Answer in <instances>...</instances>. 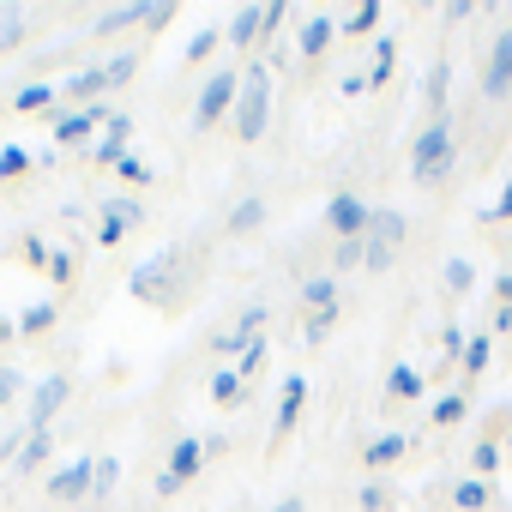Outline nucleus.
<instances>
[{"mask_svg":"<svg viewBox=\"0 0 512 512\" xmlns=\"http://www.w3.org/2000/svg\"><path fill=\"white\" fill-rule=\"evenodd\" d=\"M392 260H398V247H386V241H374V235L362 241V272H368V278L392 272Z\"/></svg>","mask_w":512,"mask_h":512,"instance_id":"33","label":"nucleus"},{"mask_svg":"<svg viewBox=\"0 0 512 512\" xmlns=\"http://www.w3.org/2000/svg\"><path fill=\"white\" fill-rule=\"evenodd\" d=\"M500 446H506V452H512V434H506V440H500Z\"/></svg>","mask_w":512,"mask_h":512,"instance_id":"60","label":"nucleus"},{"mask_svg":"<svg viewBox=\"0 0 512 512\" xmlns=\"http://www.w3.org/2000/svg\"><path fill=\"white\" fill-rule=\"evenodd\" d=\"M482 223H512V175H506V187H500V199L482 211Z\"/></svg>","mask_w":512,"mask_h":512,"instance_id":"46","label":"nucleus"},{"mask_svg":"<svg viewBox=\"0 0 512 512\" xmlns=\"http://www.w3.org/2000/svg\"><path fill=\"white\" fill-rule=\"evenodd\" d=\"M31 169V151L25 145H0V181H13V175H25Z\"/></svg>","mask_w":512,"mask_h":512,"instance_id":"45","label":"nucleus"},{"mask_svg":"<svg viewBox=\"0 0 512 512\" xmlns=\"http://www.w3.org/2000/svg\"><path fill=\"white\" fill-rule=\"evenodd\" d=\"M133 25H145V0H127V7H109V13H97L91 37H121V31H133Z\"/></svg>","mask_w":512,"mask_h":512,"instance_id":"22","label":"nucleus"},{"mask_svg":"<svg viewBox=\"0 0 512 512\" xmlns=\"http://www.w3.org/2000/svg\"><path fill=\"white\" fill-rule=\"evenodd\" d=\"M25 260H31L37 272H49V241H43V235H25Z\"/></svg>","mask_w":512,"mask_h":512,"instance_id":"50","label":"nucleus"},{"mask_svg":"<svg viewBox=\"0 0 512 512\" xmlns=\"http://www.w3.org/2000/svg\"><path fill=\"white\" fill-rule=\"evenodd\" d=\"M266 356H272V344H266V338H253V344L241 350V362H235V374H241V380H253V374H260V368H266Z\"/></svg>","mask_w":512,"mask_h":512,"instance_id":"42","label":"nucleus"},{"mask_svg":"<svg viewBox=\"0 0 512 512\" xmlns=\"http://www.w3.org/2000/svg\"><path fill=\"white\" fill-rule=\"evenodd\" d=\"M199 446H205V458H223L229 452V434H199Z\"/></svg>","mask_w":512,"mask_h":512,"instance_id":"52","label":"nucleus"},{"mask_svg":"<svg viewBox=\"0 0 512 512\" xmlns=\"http://www.w3.org/2000/svg\"><path fill=\"white\" fill-rule=\"evenodd\" d=\"M272 121V61H253L241 67V97H235V139L241 145H260Z\"/></svg>","mask_w":512,"mask_h":512,"instance_id":"1","label":"nucleus"},{"mask_svg":"<svg viewBox=\"0 0 512 512\" xmlns=\"http://www.w3.org/2000/svg\"><path fill=\"white\" fill-rule=\"evenodd\" d=\"M121 109L103 97V103H91V109H55V121H49V133H55V145H85L97 127H109Z\"/></svg>","mask_w":512,"mask_h":512,"instance_id":"4","label":"nucleus"},{"mask_svg":"<svg viewBox=\"0 0 512 512\" xmlns=\"http://www.w3.org/2000/svg\"><path fill=\"white\" fill-rule=\"evenodd\" d=\"M115 175H121V181H127V187H151V181H157V175H151V163H145V157H139V151H127V157H121V163H115Z\"/></svg>","mask_w":512,"mask_h":512,"instance_id":"39","label":"nucleus"},{"mask_svg":"<svg viewBox=\"0 0 512 512\" xmlns=\"http://www.w3.org/2000/svg\"><path fill=\"white\" fill-rule=\"evenodd\" d=\"M494 506V488L482 476H458L452 482V512H488Z\"/></svg>","mask_w":512,"mask_h":512,"instance_id":"25","label":"nucleus"},{"mask_svg":"<svg viewBox=\"0 0 512 512\" xmlns=\"http://www.w3.org/2000/svg\"><path fill=\"white\" fill-rule=\"evenodd\" d=\"M272 512H308V506H302V494H290V500H278Z\"/></svg>","mask_w":512,"mask_h":512,"instance_id":"58","label":"nucleus"},{"mask_svg":"<svg viewBox=\"0 0 512 512\" xmlns=\"http://www.w3.org/2000/svg\"><path fill=\"white\" fill-rule=\"evenodd\" d=\"M302 302H308V314H320V308H338V278H332V272H314V278L302 284Z\"/></svg>","mask_w":512,"mask_h":512,"instance_id":"29","label":"nucleus"},{"mask_svg":"<svg viewBox=\"0 0 512 512\" xmlns=\"http://www.w3.org/2000/svg\"><path fill=\"white\" fill-rule=\"evenodd\" d=\"M446 19H452V25H470V19H476V7H470V0H452Z\"/></svg>","mask_w":512,"mask_h":512,"instance_id":"54","label":"nucleus"},{"mask_svg":"<svg viewBox=\"0 0 512 512\" xmlns=\"http://www.w3.org/2000/svg\"><path fill=\"white\" fill-rule=\"evenodd\" d=\"M368 217H374V211H368L356 193H338V199L326 205V223H332V235H338V241H350V235H368Z\"/></svg>","mask_w":512,"mask_h":512,"instance_id":"11","label":"nucleus"},{"mask_svg":"<svg viewBox=\"0 0 512 512\" xmlns=\"http://www.w3.org/2000/svg\"><path fill=\"white\" fill-rule=\"evenodd\" d=\"M266 320H272V314H266L260 302H247V308L235 314V326H223V332L211 338V350H217L223 362H241V350H247L253 338H266Z\"/></svg>","mask_w":512,"mask_h":512,"instance_id":"6","label":"nucleus"},{"mask_svg":"<svg viewBox=\"0 0 512 512\" xmlns=\"http://www.w3.org/2000/svg\"><path fill=\"white\" fill-rule=\"evenodd\" d=\"M392 61H398V43H392V37H374V67H368V91L392 85Z\"/></svg>","mask_w":512,"mask_h":512,"instance_id":"31","label":"nucleus"},{"mask_svg":"<svg viewBox=\"0 0 512 512\" xmlns=\"http://www.w3.org/2000/svg\"><path fill=\"white\" fill-rule=\"evenodd\" d=\"M169 19H175L169 0H145V25H169Z\"/></svg>","mask_w":512,"mask_h":512,"instance_id":"51","label":"nucleus"},{"mask_svg":"<svg viewBox=\"0 0 512 512\" xmlns=\"http://www.w3.org/2000/svg\"><path fill=\"white\" fill-rule=\"evenodd\" d=\"M368 235H374V241H386V247H404V235H410V217H404L398 205H380V211L368 217Z\"/></svg>","mask_w":512,"mask_h":512,"instance_id":"23","label":"nucleus"},{"mask_svg":"<svg viewBox=\"0 0 512 512\" xmlns=\"http://www.w3.org/2000/svg\"><path fill=\"white\" fill-rule=\"evenodd\" d=\"M260 223H266V199H260V193H247V199H235V211L223 217V229H229V235H253V229H260Z\"/></svg>","mask_w":512,"mask_h":512,"instance_id":"26","label":"nucleus"},{"mask_svg":"<svg viewBox=\"0 0 512 512\" xmlns=\"http://www.w3.org/2000/svg\"><path fill=\"white\" fill-rule=\"evenodd\" d=\"M362 241H368V235H350V241L332 247V278H338V272H362Z\"/></svg>","mask_w":512,"mask_h":512,"instance_id":"37","label":"nucleus"},{"mask_svg":"<svg viewBox=\"0 0 512 512\" xmlns=\"http://www.w3.org/2000/svg\"><path fill=\"white\" fill-rule=\"evenodd\" d=\"M464 416H470V404H464V392H446V398L434 404V416H428V422H434V428H458Z\"/></svg>","mask_w":512,"mask_h":512,"instance_id":"35","label":"nucleus"},{"mask_svg":"<svg viewBox=\"0 0 512 512\" xmlns=\"http://www.w3.org/2000/svg\"><path fill=\"white\" fill-rule=\"evenodd\" d=\"M217 43H223V31H217V25L193 31V37H187V61H211V55H217Z\"/></svg>","mask_w":512,"mask_h":512,"instance_id":"43","label":"nucleus"},{"mask_svg":"<svg viewBox=\"0 0 512 512\" xmlns=\"http://www.w3.org/2000/svg\"><path fill=\"white\" fill-rule=\"evenodd\" d=\"M494 302H500V308H512V272H500V278H494Z\"/></svg>","mask_w":512,"mask_h":512,"instance_id":"56","label":"nucleus"},{"mask_svg":"<svg viewBox=\"0 0 512 512\" xmlns=\"http://www.w3.org/2000/svg\"><path fill=\"white\" fill-rule=\"evenodd\" d=\"M332 326H338V308H320V314H308V326H302V344H326L332 338Z\"/></svg>","mask_w":512,"mask_h":512,"instance_id":"40","label":"nucleus"},{"mask_svg":"<svg viewBox=\"0 0 512 512\" xmlns=\"http://www.w3.org/2000/svg\"><path fill=\"white\" fill-rule=\"evenodd\" d=\"M49 278L55 284H73L79 278V260H73V253H49Z\"/></svg>","mask_w":512,"mask_h":512,"instance_id":"47","label":"nucleus"},{"mask_svg":"<svg viewBox=\"0 0 512 512\" xmlns=\"http://www.w3.org/2000/svg\"><path fill=\"white\" fill-rule=\"evenodd\" d=\"M404 452H410V434L392 428V434H374V440L362 446V464H368V470H386V464H398Z\"/></svg>","mask_w":512,"mask_h":512,"instance_id":"20","label":"nucleus"},{"mask_svg":"<svg viewBox=\"0 0 512 512\" xmlns=\"http://www.w3.org/2000/svg\"><path fill=\"white\" fill-rule=\"evenodd\" d=\"M302 404H308V380L302 374H290L284 386H278V410H272V440H284L296 422H302Z\"/></svg>","mask_w":512,"mask_h":512,"instance_id":"12","label":"nucleus"},{"mask_svg":"<svg viewBox=\"0 0 512 512\" xmlns=\"http://www.w3.org/2000/svg\"><path fill=\"white\" fill-rule=\"evenodd\" d=\"M422 392H428V374L416 362H392L386 368V404H416Z\"/></svg>","mask_w":512,"mask_h":512,"instance_id":"13","label":"nucleus"},{"mask_svg":"<svg viewBox=\"0 0 512 512\" xmlns=\"http://www.w3.org/2000/svg\"><path fill=\"white\" fill-rule=\"evenodd\" d=\"M332 43H338V19H332V13H314V19L302 25V37H296L302 61H320V55H326Z\"/></svg>","mask_w":512,"mask_h":512,"instance_id":"15","label":"nucleus"},{"mask_svg":"<svg viewBox=\"0 0 512 512\" xmlns=\"http://www.w3.org/2000/svg\"><path fill=\"white\" fill-rule=\"evenodd\" d=\"M151 488H157V500H175V494H181V482H175L169 470H157V482H151Z\"/></svg>","mask_w":512,"mask_h":512,"instance_id":"53","label":"nucleus"},{"mask_svg":"<svg viewBox=\"0 0 512 512\" xmlns=\"http://www.w3.org/2000/svg\"><path fill=\"white\" fill-rule=\"evenodd\" d=\"M91 482H97V458H73V464H55L43 488H49V500L79 506V500H91Z\"/></svg>","mask_w":512,"mask_h":512,"instance_id":"7","label":"nucleus"},{"mask_svg":"<svg viewBox=\"0 0 512 512\" xmlns=\"http://www.w3.org/2000/svg\"><path fill=\"white\" fill-rule=\"evenodd\" d=\"M464 344H470V338H464V326H446V332H440V356H446V362H458V356H464Z\"/></svg>","mask_w":512,"mask_h":512,"instance_id":"49","label":"nucleus"},{"mask_svg":"<svg viewBox=\"0 0 512 512\" xmlns=\"http://www.w3.org/2000/svg\"><path fill=\"white\" fill-rule=\"evenodd\" d=\"M13 338H19V326H13L7 314H0V344H13Z\"/></svg>","mask_w":512,"mask_h":512,"instance_id":"59","label":"nucleus"},{"mask_svg":"<svg viewBox=\"0 0 512 512\" xmlns=\"http://www.w3.org/2000/svg\"><path fill=\"white\" fill-rule=\"evenodd\" d=\"M133 73H139V55H133V49H127V55H115V61H103V79H109V91H121Z\"/></svg>","mask_w":512,"mask_h":512,"instance_id":"44","label":"nucleus"},{"mask_svg":"<svg viewBox=\"0 0 512 512\" xmlns=\"http://www.w3.org/2000/svg\"><path fill=\"white\" fill-rule=\"evenodd\" d=\"M127 139H133V115H127V109H121V115H115V121H109V127H103V139H97V145H91V157H97V163H109V169H115V163H121V157H127Z\"/></svg>","mask_w":512,"mask_h":512,"instance_id":"16","label":"nucleus"},{"mask_svg":"<svg viewBox=\"0 0 512 512\" xmlns=\"http://www.w3.org/2000/svg\"><path fill=\"white\" fill-rule=\"evenodd\" d=\"M115 482H121V458H115V452H103V458H97V482H91V500H109V494H115Z\"/></svg>","mask_w":512,"mask_h":512,"instance_id":"36","label":"nucleus"},{"mask_svg":"<svg viewBox=\"0 0 512 512\" xmlns=\"http://www.w3.org/2000/svg\"><path fill=\"white\" fill-rule=\"evenodd\" d=\"M55 103H61V85H55V79H31V85L13 91V109H19V115H43V109H55Z\"/></svg>","mask_w":512,"mask_h":512,"instance_id":"19","label":"nucleus"},{"mask_svg":"<svg viewBox=\"0 0 512 512\" xmlns=\"http://www.w3.org/2000/svg\"><path fill=\"white\" fill-rule=\"evenodd\" d=\"M500 458H506V446H500L494 434H488V440H476V446H470V476H482V482H488V476L500 470Z\"/></svg>","mask_w":512,"mask_h":512,"instance_id":"32","label":"nucleus"},{"mask_svg":"<svg viewBox=\"0 0 512 512\" xmlns=\"http://www.w3.org/2000/svg\"><path fill=\"white\" fill-rule=\"evenodd\" d=\"M356 506H362V512H392V488H386L380 476H368L362 494H356Z\"/></svg>","mask_w":512,"mask_h":512,"instance_id":"41","label":"nucleus"},{"mask_svg":"<svg viewBox=\"0 0 512 512\" xmlns=\"http://www.w3.org/2000/svg\"><path fill=\"white\" fill-rule=\"evenodd\" d=\"M482 97H488V103H506V97H512V31H500V37H494V49H488Z\"/></svg>","mask_w":512,"mask_h":512,"instance_id":"9","label":"nucleus"},{"mask_svg":"<svg viewBox=\"0 0 512 512\" xmlns=\"http://www.w3.org/2000/svg\"><path fill=\"white\" fill-rule=\"evenodd\" d=\"M440 284H446L452 296H470V290H476V266L464 260V253H452V260L440 266Z\"/></svg>","mask_w":512,"mask_h":512,"instance_id":"30","label":"nucleus"},{"mask_svg":"<svg viewBox=\"0 0 512 512\" xmlns=\"http://www.w3.org/2000/svg\"><path fill=\"white\" fill-rule=\"evenodd\" d=\"M488 362H494V338H488V332H470V344H464V374H488Z\"/></svg>","mask_w":512,"mask_h":512,"instance_id":"34","label":"nucleus"},{"mask_svg":"<svg viewBox=\"0 0 512 512\" xmlns=\"http://www.w3.org/2000/svg\"><path fill=\"white\" fill-rule=\"evenodd\" d=\"M163 470H169V476H175V482L187 488V482H193V476L205 470V446H199V434H181V440L169 446V464H163Z\"/></svg>","mask_w":512,"mask_h":512,"instance_id":"14","label":"nucleus"},{"mask_svg":"<svg viewBox=\"0 0 512 512\" xmlns=\"http://www.w3.org/2000/svg\"><path fill=\"white\" fill-rule=\"evenodd\" d=\"M422 103H428V121L434 115H446V103H452V61L440 55L434 67H428V85H422Z\"/></svg>","mask_w":512,"mask_h":512,"instance_id":"18","label":"nucleus"},{"mask_svg":"<svg viewBox=\"0 0 512 512\" xmlns=\"http://www.w3.org/2000/svg\"><path fill=\"white\" fill-rule=\"evenodd\" d=\"M241 398H247V380L235 374V362H223V368L211 374V404H217V410H229V404H241Z\"/></svg>","mask_w":512,"mask_h":512,"instance_id":"28","label":"nucleus"},{"mask_svg":"<svg viewBox=\"0 0 512 512\" xmlns=\"http://www.w3.org/2000/svg\"><path fill=\"white\" fill-rule=\"evenodd\" d=\"M175 266H181V253L175 247H163V253H151V260L127 278V296L133 302H163V284L175 278Z\"/></svg>","mask_w":512,"mask_h":512,"instance_id":"8","label":"nucleus"},{"mask_svg":"<svg viewBox=\"0 0 512 512\" xmlns=\"http://www.w3.org/2000/svg\"><path fill=\"white\" fill-rule=\"evenodd\" d=\"M452 163H458L452 115H434V121L416 133V145H410V181H416V187H434V181H446V175H452Z\"/></svg>","mask_w":512,"mask_h":512,"instance_id":"2","label":"nucleus"},{"mask_svg":"<svg viewBox=\"0 0 512 512\" xmlns=\"http://www.w3.org/2000/svg\"><path fill=\"white\" fill-rule=\"evenodd\" d=\"M19 392H25V374H19V368H0V410H7Z\"/></svg>","mask_w":512,"mask_h":512,"instance_id":"48","label":"nucleus"},{"mask_svg":"<svg viewBox=\"0 0 512 512\" xmlns=\"http://www.w3.org/2000/svg\"><path fill=\"white\" fill-rule=\"evenodd\" d=\"M338 91H344V97H362V91H368V73H344V85H338Z\"/></svg>","mask_w":512,"mask_h":512,"instance_id":"55","label":"nucleus"},{"mask_svg":"<svg viewBox=\"0 0 512 512\" xmlns=\"http://www.w3.org/2000/svg\"><path fill=\"white\" fill-rule=\"evenodd\" d=\"M260 37H266V7H241L223 31V43H235V49H253Z\"/></svg>","mask_w":512,"mask_h":512,"instance_id":"17","label":"nucleus"},{"mask_svg":"<svg viewBox=\"0 0 512 512\" xmlns=\"http://www.w3.org/2000/svg\"><path fill=\"white\" fill-rule=\"evenodd\" d=\"M235 97H241V73L235 67H217L199 79V97H193V127H217L223 115H235Z\"/></svg>","mask_w":512,"mask_h":512,"instance_id":"3","label":"nucleus"},{"mask_svg":"<svg viewBox=\"0 0 512 512\" xmlns=\"http://www.w3.org/2000/svg\"><path fill=\"white\" fill-rule=\"evenodd\" d=\"M488 326H494V338H506V332H512V308H494V320H488Z\"/></svg>","mask_w":512,"mask_h":512,"instance_id":"57","label":"nucleus"},{"mask_svg":"<svg viewBox=\"0 0 512 512\" xmlns=\"http://www.w3.org/2000/svg\"><path fill=\"white\" fill-rule=\"evenodd\" d=\"M139 223H145V205L121 193V199H109V205H103V223H97V241H103V247H121V241H127V229H139Z\"/></svg>","mask_w":512,"mask_h":512,"instance_id":"10","label":"nucleus"},{"mask_svg":"<svg viewBox=\"0 0 512 512\" xmlns=\"http://www.w3.org/2000/svg\"><path fill=\"white\" fill-rule=\"evenodd\" d=\"M380 19H386L380 0H362V7H356L350 19H338V37H362V43H368V37L380 31Z\"/></svg>","mask_w":512,"mask_h":512,"instance_id":"27","label":"nucleus"},{"mask_svg":"<svg viewBox=\"0 0 512 512\" xmlns=\"http://www.w3.org/2000/svg\"><path fill=\"white\" fill-rule=\"evenodd\" d=\"M49 458H55V428H49V434H31V440L19 446L13 476H37V470H49Z\"/></svg>","mask_w":512,"mask_h":512,"instance_id":"21","label":"nucleus"},{"mask_svg":"<svg viewBox=\"0 0 512 512\" xmlns=\"http://www.w3.org/2000/svg\"><path fill=\"white\" fill-rule=\"evenodd\" d=\"M31 37V25H25V13H0V55H13L19 43Z\"/></svg>","mask_w":512,"mask_h":512,"instance_id":"38","label":"nucleus"},{"mask_svg":"<svg viewBox=\"0 0 512 512\" xmlns=\"http://www.w3.org/2000/svg\"><path fill=\"white\" fill-rule=\"evenodd\" d=\"M55 320H61V302H31L25 314H13L19 338H49V332H55Z\"/></svg>","mask_w":512,"mask_h":512,"instance_id":"24","label":"nucleus"},{"mask_svg":"<svg viewBox=\"0 0 512 512\" xmlns=\"http://www.w3.org/2000/svg\"><path fill=\"white\" fill-rule=\"evenodd\" d=\"M67 398H73V380H67V374H43V380L31 386V416H25V428H31V434H49L55 416L67 410Z\"/></svg>","mask_w":512,"mask_h":512,"instance_id":"5","label":"nucleus"}]
</instances>
